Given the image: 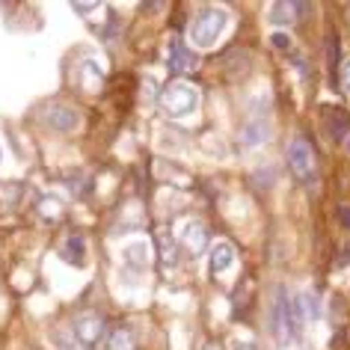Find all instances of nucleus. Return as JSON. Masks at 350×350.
I'll return each instance as SVG.
<instances>
[{
    "instance_id": "obj_8",
    "label": "nucleus",
    "mask_w": 350,
    "mask_h": 350,
    "mask_svg": "<svg viewBox=\"0 0 350 350\" xmlns=\"http://www.w3.org/2000/svg\"><path fill=\"white\" fill-rule=\"evenodd\" d=\"M181 243L190 250V252H202L205 243H208V229L199 220H187L185 226H181Z\"/></svg>"
},
{
    "instance_id": "obj_22",
    "label": "nucleus",
    "mask_w": 350,
    "mask_h": 350,
    "mask_svg": "<svg viewBox=\"0 0 350 350\" xmlns=\"http://www.w3.org/2000/svg\"><path fill=\"white\" fill-rule=\"evenodd\" d=\"M338 220H341L345 229H350V205L347 208H338Z\"/></svg>"
},
{
    "instance_id": "obj_24",
    "label": "nucleus",
    "mask_w": 350,
    "mask_h": 350,
    "mask_svg": "<svg viewBox=\"0 0 350 350\" xmlns=\"http://www.w3.org/2000/svg\"><path fill=\"white\" fill-rule=\"evenodd\" d=\"M0 163H3V152H0Z\"/></svg>"
},
{
    "instance_id": "obj_21",
    "label": "nucleus",
    "mask_w": 350,
    "mask_h": 350,
    "mask_svg": "<svg viewBox=\"0 0 350 350\" xmlns=\"http://www.w3.org/2000/svg\"><path fill=\"white\" fill-rule=\"evenodd\" d=\"M72 10H75L77 15H90V12H95V10H98V3H75Z\"/></svg>"
},
{
    "instance_id": "obj_16",
    "label": "nucleus",
    "mask_w": 350,
    "mask_h": 350,
    "mask_svg": "<svg viewBox=\"0 0 350 350\" xmlns=\"http://www.w3.org/2000/svg\"><path fill=\"white\" fill-rule=\"evenodd\" d=\"M83 256H86V241L83 238H68L63 243V258L68 261V265H83Z\"/></svg>"
},
{
    "instance_id": "obj_23",
    "label": "nucleus",
    "mask_w": 350,
    "mask_h": 350,
    "mask_svg": "<svg viewBox=\"0 0 350 350\" xmlns=\"http://www.w3.org/2000/svg\"><path fill=\"white\" fill-rule=\"evenodd\" d=\"M232 350H252V347H250V345H234Z\"/></svg>"
},
{
    "instance_id": "obj_17",
    "label": "nucleus",
    "mask_w": 350,
    "mask_h": 350,
    "mask_svg": "<svg viewBox=\"0 0 350 350\" xmlns=\"http://www.w3.org/2000/svg\"><path fill=\"white\" fill-rule=\"evenodd\" d=\"M157 247H161L166 265H172V261H175V243H172V238H170V232H166V229L157 232Z\"/></svg>"
},
{
    "instance_id": "obj_11",
    "label": "nucleus",
    "mask_w": 350,
    "mask_h": 350,
    "mask_svg": "<svg viewBox=\"0 0 350 350\" xmlns=\"http://www.w3.org/2000/svg\"><path fill=\"white\" fill-rule=\"evenodd\" d=\"M234 265V247L229 241H220L217 247L211 250V273L214 276H220V273H226Z\"/></svg>"
},
{
    "instance_id": "obj_20",
    "label": "nucleus",
    "mask_w": 350,
    "mask_h": 350,
    "mask_svg": "<svg viewBox=\"0 0 350 350\" xmlns=\"http://www.w3.org/2000/svg\"><path fill=\"white\" fill-rule=\"evenodd\" d=\"M338 77H341V86H345V92L350 95V59H345V63H341Z\"/></svg>"
},
{
    "instance_id": "obj_1",
    "label": "nucleus",
    "mask_w": 350,
    "mask_h": 350,
    "mask_svg": "<svg viewBox=\"0 0 350 350\" xmlns=\"http://www.w3.org/2000/svg\"><path fill=\"white\" fill-rule=\"evenodd\" d=\"M226 24H229L226 10L205 6V10L193 18V24H190V42H193L196 48H211V45H217V39L223 36Z\"/></svg>"
},
{
    "instance_id": "obj_19",
    "label": "nucleus",
    "mask_w": 350,
    "mask_h": 350,
    "mask_svg": "<svg viewBox=\"0 0 350 350\" xmlns=\"http://www.w3.org/2000/svg\"><path fill=\"white\" fill-rule=\"evenodd\" d=\"M270 45H273L276 51H288L291 48V39H288L285 33H273V36H270Z\"/></svg>"
},
{
    "instance_id": "obj_10",
    "label": "nucleus",
    "mask_w": 350,
    "mask_h": 350,
    "mask_svg": "<svg viewBox=\"0 0 350 350\" xmlns=\"http://www.w3.org/2000/svg\"><path fill=\"white\" fill-rule=\"evenodd\" d=\"M193 66H196V57L185 48V42L172 39L170 42V68H172V72H190Z\"/></svg>"
},
{
    "instance_id": "obj_13",
    "label": "nucleus",
    "mask_w": 350,
    "mask_h": 350,
    "mask_svg": "<svg viewBox=\"0 0 350 350\" xmlns=\"http://www.w3.org/2000/svg\"><path fill=\"white\" fill-rule=\"evenodd\" d=\"M306 6L303 3H273L270 6V24H276V27H285V24H291L297 18V12H303Z\"/></svg>"
},
{
    "instance_id": "obj_9",
    "label": "nucleus",
    "mask_w": 350,
    "mask_h": 350,
    "mask_svg": "<svg viewBox=\"0 0 350 350\" xmlns=\"http://www.w3.org/2000/svg\"><path fill=\"white\" fill-rule=\"evenodd\" d=\"M122 258H125L128 267L146 270L148 261H152V250H148L146 241H131V243H125V250H122Z\"/></svg>"
},
{
    "instance_id": "obj_14",
    "label": "nucleus",
    "mask_w": 350,
    "mask_h": 350,
    "mask_svg": "<svg viewBox=\"0 0 350 350\" xmlns=\"http://www.w3.org/2000/svg\"><path fill=\"white\" fill-rule=\"evenodd\" d=\"M101 81H104L101 63H98V59H86V63L81 66V83H83L90 92H95V90L101 86Z\"/></svg>"
},
{
    "instance_id": "obj_2",
    "label": "nucleus",
    "mask_w": 350,
    "mask_h": 350,
    "mask_svg": "<svg viewBox=\"0 0 350 350\" xmlns=\"http://www.w3.org/2000/svg\"><path fill=\"white\" fill-rule=\"evenodd\" d=\"M161 101H163V107H166L170 116H190V113L196 110V104H199V95L187 81H172L163 90Z\"/></svg>"
},
{
    "instance_id": "obj_12",
    "label": "nucleus",
    "mask_w": 350,
    "mask_h": 350,
    "mask_svg": "<svg viewBox=\"0 0 350 350\" xmlns=\"http://www.w3.org/2000/svg\"><path fill=\"white\" fill-rule=\"evenodd\" d=\"M323 122H327V131L332 139H345L347 131H350V113L347 110H327V116H323Z\"/></svg>"
},
{
    "instance_id": "obj_6",
    "label": "nucleus",
    "mask_w": 350,
    "mask_h": 350,
    "mask_svg": "<svg viewBox=\"0 0 350 350\" xmlns=\"http://www.w3.org/2000/svg\"><path fill=\"white\" fill-rule=\"evenodd\" d=\"M75 338L81 341L83 347H95L98 341L104 338V321L98 314H81V318H75Z\"/></svg>"
},
{
    "instance_id": "obj_3",
    "label": "nucleus",
    "mask_w": 350,
    "mask_h": 350,
    "mask_svg": "<svg viewBox=\"0 0 350 350\" xmlns=\"http://www.w3.org/2000/svg\"><path fill=\"white\" fill-rule=\"evenodd\" d=\"M288 166H291L297 181H303V185L314 181V154H312V146L303 137H294L288 143Z\"/></svg>"
},
{
    "instance_id": "obj_4",
    "label": "nucleus",
    "mask_w": 350,
    "mask_h": 350,
    "mask_svg": "<svg viewBox=\"0 0 350 350\" xmlns=\"http://www.w3.org/2000/svg\"><path fill=\"white\" fill-rule=\"evenodd\" d=\"M270 329L279 345H288V336L294 332V314H291V300H288V291L279 288L276 291V303L270 309Z\"/></svg>"
},
{
    "instance_id": "obj_7",
    "label": "nucleus",
    "mask_w": 350,
    "mask_h": 350,
    "mask_svg": "<svg viewBox=\"0 0 350 350\" xmlns=\"http://www.w3.org/2000/svg\"><path fill=\"white\" fill-rule=\"evenodd\" d=\"M267 137H270V125H267V119H265V116H256V119H250L247 125H243V131H241V146L256 148V146L265 143Z\"/></svg>"
},
{
    "instance_id": "obj_15",
    "label": "nucleus",
    "mask_w": 350,
    "mask_h": 350,
    "mask_svg": "<svg viewBox=\"0 0 350 350\" xmlns=\"http://www.w3.org/2000/svg\"><path fill=\"white\" fill-rule=\"evenodd\" d=\"M107 347H110V350H137V336H134V329H131V327L113 329L110 338H107Z\"/></svg>"
},
{
    "instance_id": "obj_5",
    "label": "nucleus",
    "mask_w": 350,
    "mask_h": 350,
    "mask_svg": "<svg viewBox=\"0 0 350 350\" xmlns=\"http://www.w3.org/2000/svg\"><path fill=\"white\" fill-rule=\"evenodd\" d=\"M42 122H45L48 128L59 131V134H66V131L77 128V110L68 107V104H48V107L42 110Z\"/></svg>"
},
{
    "instance_id": "obj_18",
    "label": "nucleus",
    "mask_w": 350,
    "mask_h": 350,
    "mask_svg": "<svg viewBox=\"0 0 350 350\" xmlns=\"http://www.w3.org/2000/svg\"><path fill=\"white\" fill-rule=\"evenodd\" d=\"M42 217H48V220H54V217H63V202L59 199H42Z\"/></svg>"
}]
</instances>
